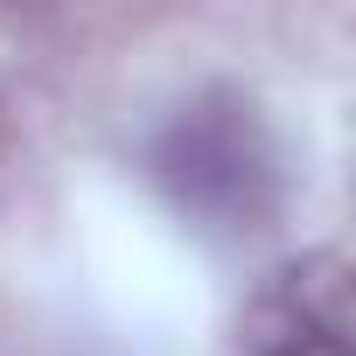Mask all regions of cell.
<instances>
[{"label": "cell", "mask_w": 356, "mask_h": 356, "mask_svg": "<svg viewBox=\"0 0 356 356\" xmlns=\"http://www.w3.org/2000/svg\"><path fill=\"white\" fill-rule=\"evenodd\" d=\"M147 175L182 217H196L203 231H224V238L259 231L280 210L273 133H266L259 105L238 91H210L175 112L147 147Z\"/></svg>", "instance_id": "obj_1"}, {"label": "cell", "mask_w": 356, "mask_h": 356, "mask_svg": "<svg viewBox=\"0 0 356 356\" xmlns=\"http://www.w3.org/2000/svg\"><path fill=\"white\" fill-rule=\"evenodd\" d=\"M349 335H356L349 259L321 245L273 266L252 286V300L238 307L231 356H349Z\"/></svg>", "instance_id": "obj_2"}]
</instances>
